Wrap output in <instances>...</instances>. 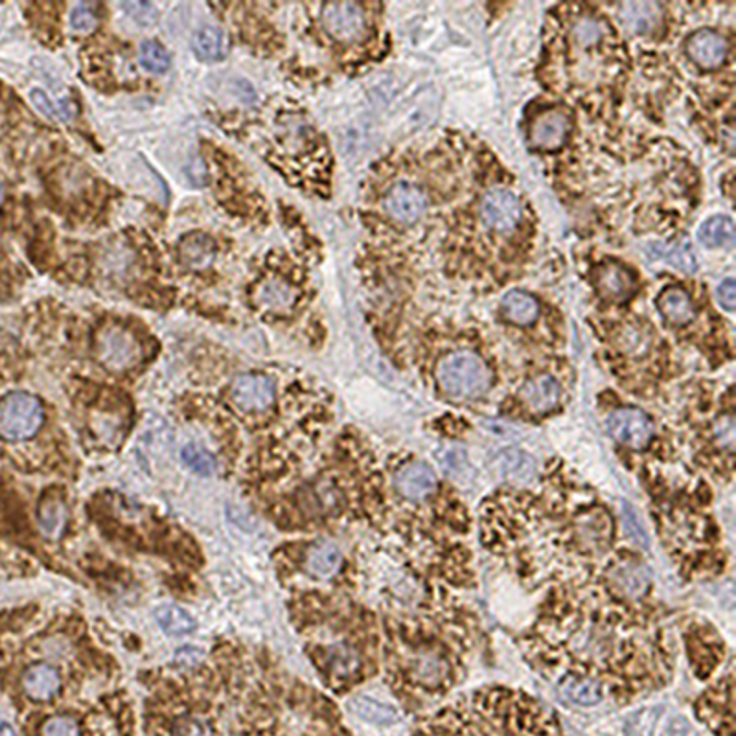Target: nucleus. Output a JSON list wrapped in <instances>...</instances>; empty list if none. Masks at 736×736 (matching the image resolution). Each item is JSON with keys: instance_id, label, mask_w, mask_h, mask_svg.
<instances>
[{"instance_id": "nucleus-1", "label": "nucleus", "mask_w": 736, "mask_h": 736, "mask_svg": "<svg viewBox=\"0 0 736 736\" xmlns=\"http://www.w3.org/2000/svg\"><path fill=\"white\" fill-rule=\"evenodd\" d=\"M519 646L552 683L587 681L617 705L651 697L674 678L676 641L662 608L598 586L554 587Z\"/></svg>"}, {"instance_id": "nucleus-2", "label": "nucleus", "mask_w": 736, "mask_h": 736, "mask_svg": "<svg viewBox=\"0 0 736 736\" xmlns=\"http://www.w3.org/2000/svg\"><path fill=\"white\" fill-rule=\"evenodd\" d=\"M484 549L529 591L595 586L624 549L602 495L564 459H552L534 488L505 486L479 506Z\"/></svg>"}, {"instance_id": "nucleus-3", "label": "nucleus", "mask_w": 736, "mask_h": 736, "mask_svg": "<svg viewBox=\"0 0 736 736\" xmlns=\"http://www.w3.org/2000/svg\"><path fill=\"white\" fill-rule=\"evenodd\" d=\"M479 621L462 597L421 613L392 617L389 685L407 711L440 702L467 678Z\"/></svg>"}, {"instance_id": "nucleus-4", "label": "nucleus", "mask_w": 736, "mask_h": 736, "mask_svg": "<svg viewBox=\"0 0 736 736\" xmlns=\"http://www.w3.org/2000/svg\"><path fill=\"white\" fill-rule=\"evenodd\" d=\"M652 516L659 540L685 580H711L729 565L724 538L713 514L711 483L697 473H670L663 464H644Z\"/></svg>"}, {"instance_id": "nucleus-5", "label": "nucleus", "mask_w": 736, "mask_h": 736, "mask_svg": "<svg viewBox=\"0 0 736 736\" xmlns=\"http://www.w3.org/2000/svg\"><path fill=\"white\" fill-rule=\"evenodd\" d=\"M411 736H565L534 697L510 687H481L424 714Z\"/></svg>"}, {"instance_id": "nucleus-6", "label": "nucleus", "mask_w": 736, "mask_h": 736, "mask_svg": "<svg viewBox=\"0 0 736 736\" xmlns=\"http://www.w3.org/2000/svg\"><path fill=\"white\" fill-rule=\"evenodd\" d=\"M708 403L697 402L676 424L674 451L690 473L711 484H731L735 479V405L733 389L711 392Z\"/></svg>"}, {"instance_id": "nucleus-7", "label": "nucleus", "mask_w": 736, "mask_h": 736, "mask_svg": "<svg viewBox=\"0 0 736 736\" xmlns=\"http://www.w3.org/2000/svg\"><path fill=\"white\" fill-rule=\"evenodd\" d=\"M433 386L453 402H479L495 386L488 361L472 348H453L438 357L432 370Z\"/></svg>"}, {"instance_id": "nucleus-8", "label": "nucleus", "mask_w": 736, "mask_h": 736, "mask_svg": "<svg viewBox=\"0 0 736 736\" xmlns=\"http://www.w3.org/2000/svg\"><path fill=\"white\" fill-rule=\"evenodd\" d=\"M611 354L616 356L617 378L624 383L628 391H643L641 368L646 363L656 361L657 337L651 324L646 322H622L619 329L611 332Z\"/></svg>"}, {"instance_id": "nucleus-9", "label": "nucleus", "mask_w": 736, "mask_h": 736, "mask_svg": "<svg viewBox=\"0 0 736 736\" xmlns=\"http://www.w3.org/2000/svg\"><path fill=\"white\" fill-rule=\"evenodd\" d=\"M529 218V205L519 192L506 184H494L478 199L475 219L483 234L494 238H510Z\"/></svg>"}, {"instance_id": "nucleus-10", "label": "nucleus", "mask_w": 736, "mask_h": 736, "mask_svg": "<svg viewBox=\"0 0 736 736\" xmlns=\"http://www.w3.org/2000/svg\"><path fill=\"white\" fill-rule=\"evenodd\" d=\"M564 398L565 387L556 372L551 370L534 372L524 383H519L510 400H506L508 407H505V413L524 421L541 418L547 414L556 413Z\"/></svg>"}, {"instance_id": "nucleus-11", "label": "nucleus", "mask_w": 736, "mask_h": 736, "mask_svg": "<svg viewBox=\"0 0 736 736\" xmlns=\"http://www.w3.org/2000/svg\"><path fill=\"white\" fill-rule=\"evenodd\" d=\"M685 651L690 668L698 681H709L724 663L725 643L711 622L700 617H689L681 624Z\"/></svg>"}, {"instance_id": "nucleus-12", "label": "nucleus", "mask_w": 736, "mask_h": 736, "mask_svg": "<svg viewBox=\"0 0 736 736\" xmlns=\"http://www.w3.org/2000/svg\"><path fill=\"white\" fill-rule=\"evenodd\" d=\"M698 720L714 736H735V674L733 668L714 679L694 703Z\"/></svg>"}, {"instance_id": "nucleus-13", "label": "nucleus", "mask_w": 736, "mask_h": 736, "mask_svg": "<svg viewBox=\"0 0 736 736\" xmlns=\"http://www.w3.org/2000/svg\"><path fill=\"white\" fill-rule=\"evenodd\" d=\"M43 422L45 409L34 394L13 391L0 398V438L4 442H26L39 433Z\"/></svg>"}, {"instance_id": "nucleus-14", "label": "nucleus", "mask_w": 736, "mask_h": 736, "mask_svg": "<svg viewBox=\"0 0 736 736\" xmlns=\"http://www.w3.org/2000/svg\"><path fill=\"white\" fill-rule=\"evenodd\" d=\"M391 479L392 490L398 501L409 503V505L426 503L435 497L442 486V483L438 481L437 472L427 462L411 457V455L394 462Z\"/></svg>"}, {"instance_id": "nucleus-15", "label": "nucleus", "mask_w": 736, "mask_h": 736, "mask_svg": "<svg viewBox=\"0 0 736 736\" xmlns=\"http://www.w3.org/2000/svg\"><path fill=\"white\" fill-rule=\"evenodd\" d=\"M606 429L613 442L633 453L644 455L654 446L657 427L643 409L617 407L606 416Z\"/></svg>"}, {"instance_id": "nucleus-16", "label": "nucleus", "mask_w": 736, "mask_h": 736, "mask_svg": "<svg viewBox=\"0 0 736 736\" xmlns=\"http://www.w3.org/2000/svg\"><path fill=\"white\" fill-rule=\"evenodd\" d=\"M381 210L387 219L398 227H413L426 218L429 196L418 183L398 181L389 186V191L381 199Z\"/></svg>"}, {"instance_id": "nucleus-17", "label": "nucleus", "mask_w": 736, "mask_h": 736, "mask_svg": "<svg viewBox=\"0 0 736 736\" xmlns=\"http://www.w3.org/2000/svg\"><path fill=\"white\" fill-rule=\"evenodd\" d=\"M96 352L100 363L115 372L135 367L142 357L138 341L120 326H107L100 332Z\"/></svg>"}, {"instance_id": "nucleus-18", "label": "nucleus", "mask_w": 736, "mask_h": 736, "mask_svg": "<svg viewBox=\"0 0 736 736\" xmlns=\"http://www.w3.org/2000/svg\"><path fill=\"white\" fill-rule=\"evenodd\" d=\"M300 506L310 518L330 519L343 514L346 506L345 492L332 478L317 479L300 490Z\"/></svg>"}, {"instance_id": "nucleus-19", "label": "nucleus", "mask_w": 736, "mask_h": 736, "mask_svg": "<svg viewBox=\"0 0 736 736\" xmlns=\"http://www.w3.org/2000/svg\"><path fill=\"white\" fill-rule=\"evenodd\" d=\"M571 118L560 107H545L538 111L529 124V142L541 151H554L565 145L570 138Z\"/></svg>"}, {"instance_id": "nucleus-20", "label": "nucleus", "mask_w": 736, "mask_h": 736, "mask_svg": "<svg viewBox=\"0 0 736 736\" xmlns=\"http://www.w3.org/2000/svg\"><path fill=\"white\" fill-rule=\"evenodd\" d=\"M322 24L334 39L354 43L367 34V15L354 2H334L322 7Z\"/></svg>"}, {"instance_id": "nucleus-21", "label": "nucleus", "mask_w": 736, "mask_h": 736, "mask_svg": "<svg viewBox=\"0 0 736 736\" xmlns=\"http://www.w3.org/2000/svg\"><path fill=\"white\" fill-rule=\"evenodd\" d=\"M591 276L597 294L610 302H626L632 299L637 289V280H635L633 271L619 262L597 265Z\"/></svg>"}, {"instance_id": "nucleus-22", "label": "nucleus", "mask_w": 736, "mask_h": 736, "mask_svg": "<svg viewBox=\"0 0 736 736\" xmlns=\"http://www.w3.org/2000/svg\"><path fill=\"white\" fill-rule=\"evenodd\" d=\"M687 56L703 70L722 69L729 56V45L724 35L714 30L702 28L687 39Z\"/></svg>"}, {"instance_id": "nucleus-23", "label": "nucleus", "mask_w": 736, "mask_h": 736, "mask_svg": "<svg viewBox=\"0 0 736 736\" xmlns=\"http://www.w3.org/2000/svg\"><path fill=\"white\" fill-rule=\"evenodd\" d=\"M230 392L243 411H264L275 400V381L269 376L243 375L234 380Z\"/></svg>"}, {"instance_id": "nucleus-24", "label": "nucleus", "mask_w": 736, "mask_h": 736, "mask_svg": "<svg viewBox=\"0 0 736 736\" xmlns=\"http://www.w3.org/2000/svg\"><path fill=\"white\" fill-rule=\"evenodd\" d=\"M21 685H23L24 694L32 702H50L58 697L61 690V676L50 665L37 663L24 670Z\"/></svg>"}, {"instance_id": "nucleus-25", "label": "nucleus", "mask_w": 736, "mask_h": 736, "mask_svg": "<svg viewBox=\"0 0 736 736\" xmlns=\"http://www.w3.org/2000/svg\"><path fill=\"white\" fill-rule=\"evenodd\" d=\"M657 308L663 319L674 326H687L697 319V306L690 295L678 286H668L657 297Z\"/></svg>"}, {"instance_id": "nucleus-26", "label": "nucleus", "mask_w": 736, "mask_h": 736, "mask_svg": "<svg viewBox=\"0 0 736 736\" xmlns=\"http://www.w3.org/2000/svg\"><path fill=\"white\" fill-rule=\"evenodd\" d=\"M624 28L635 35H646L659 26L663 7L657 2H626L617 7Z\"/></svg>"}, {"instance_id": "nucleus-27", "label": "nucleus", "mask_w": 736, "mask_h": 736, "mask_svg": "<svg viewBox=\"0 0 736 736\" xmlns=\"http://www.w3.org/2000/svg\"><path fill=\"white\" fill-rule=\"evenodd\" d=\"M67 518H69V513H67L64 497L54 490L46 492L37 508V524H39L43 536L48 540H59L67 527Z\"/></svg>"}, {"instance_id": "nucleus-28", "label": "nucleus", "mask_w": 736, "mask_h": 736, "mask_svg": "<svg viewBox=\"0 0 736 736\" xmlns=\"http://www.w3.org/2000/svg\"><path fill=\"white\" fill-rule=\"evenodd\" d=\"M306 571L313 578L329 580L340 573L343 565V552L334 541H319L306 554Z\"/></svg>"}, {"instance_id": "nucleus-29", "label": "nucleus", "mask_w": 736, "mask_h": 736, "mask_svg": "<svg viewBox=\"0 0 736 736\" xmlns=\"http://www.w3.org/2000/svg\"><path fill=\"white\" fill-rule=\"evenodd\" d=\"M501 311L506 321L516 326H530L540 319L541 308L534 295L510 291L501 300Z\"/></svg>"}, {"instance_id": "nucleus-30", "label": "nucleus", "mask_w": 736, "mask_h": 736, "mask_svg": "<svg viewBox=\"0 0 736 736\" xmlns=\"http://www.w3.org/2000/svg\"><path fill=\"white\" fill-rule=\"evenodd\" d=\"M179 258L191 269H205L216 258V243L208 237L194 234L181 243Z\"/></svg>"}, {"instance_id": "nucleus-31", "label": "nucleus", "mask_w": 736, "mask_h": 736, "mask_svg": "<svg viewBox=\"0 0 736 736\" xmlns=\"http://www.w3.org/2000/svg\"><path fill=\"white\" fill-rule=\"evenodd\" d=\"M698 240L709 249L733 248L735 227L729 218L714 216L698 230Z\"/></svg>"}, {"instance_id": "nucleus-32", "label": "nucleus", "mask_w": 736, "mask_h": 736, "mask_svg": "<svg viewBox=\"0 0 736 736\" xmlns=\"http://www.w3.org/2000/svg\"><path fill=\"white\" fill-rule=\"evenodd\" d=\"M194 50L202 59L219 61L229 54V39H227L223 30L216 28V26H205L196 34Z\"/></svg>"}, {"instance_id": "nucleus-33", "label": "nucleus", "mask_w": 736, "mask_h": 736, "mask_svg": "<svg viewBox=\"0 0 736 736\" xmlns=\"http://www.w3.org/2000/svg\"><path fill=\"white\" fill-rule=\"evenodd\" d=\"M350 708L357 716H361L363 720H367L370 724L392 725L400 722V713H398L396 708L378 702V700H372V698H356V700H352Z\"/></svg>"}, {"instance_id": "nucleus-34", "label": "nucleus", "mask_w": 736, "mask_h": 736, "mask_svg": "<svg viewBox=\"0 0 736 736\" xmlns=\"http://www.w3.org/2000/svg\"><path fill=\"white\" fill-rule=\"evenodd\" d=\"M156 619L159 626L168 633V635H188L197 628V622L191 613H186L183 608L177 606L164 605L157 608Z\"/></svg>"}, {"instance_id": "nucleus-35", "label": "nucleus", "mask_w": 736, "mask_h": 736, "mask_svg": "<svg viewBox=\"0 0 736 736\" xmlns=\"http://www.w3.org/2000/svg\"><path fill=\"white\" fill-rule=\"evenodd\" d=\"M501 472L506 479H513L516 483H527L538 473L534 459L521 451H508L501 460Z\"/></svg>"}, {"instance_id": "nucleus-36", "label": "nucleus", "mask_w": 736, "mask_h": 736, "mask_svg": "<svg viewBox=\"0 0 736 736\" xmlns=\"http://www.w3.org/2000/svg\"><path fill=\"white\" fill-rule=\"evenodd\" d=\"M260 304L267 306L269 310H289L295 302L294 288L283 280H269L260 288Z\"/></svg>"}, {"instance_id": "nucleus-37", "label": "nucleus", "mask_w": 736, "mask_h": 736, "mask_svg": "<svg viewBox=\"0 0 736 736\" xmlns=\"http://www.w3.org/2000/svg\"><path fill=\"white\" fill-rule=\"evenodd\" d=\"M30 99L34 102L35 110L43 113V115L48 116L50 120L70 122L74 118V105L70 104L69 100H64V102H53V100L48 99L45 92L39 91V89H34V91L30 92Z\"/></svg>"}, {"instance_id": "nucleus-38", "label": "nucleus", "mask_w": 736, "mask_h": 736, "mask_svg": "<svg viewBox=\"0 0 736 736\" xmlns=\"http://www.w3.org/2000/svg\"><path fill=\"white\" fill-rule=\"evenodd\" d=\"M39 736H83V725L72 714H54L43 720Z\"/></svg>"}, {"instance_id": "nucleus-39", "label": "nucleus", "mask_w": 736, "mask_h": 736, "mask_svg": "<svg viewBox=\"0 0 736 736\" xmlns=\"http://www.w3.org/2000/svg\"><path fill=\"white\" fill-rule=\"evenodd\" d=\"M138 61L150 72H164L170 69V54L156 41H146L138 50Z\"/></svg>"}, {"instance_id": "nucleus-40", "label": "nucleus", "mask_w": 736, "mask_h": 736, "mask_svg": "<svg viewBox=\"0 0 736 736\" xmlns=\"http://www.w3.org/2000/svg\"><path fill=\"white\" fill-rule=\"evenodd\" d=\"M172 736H214V725L205 716L184 714L173 720Z\"/></svg>"}, {"instance_id": "nucleus-41", "label": "nucleus", "mask_w": 736, "mask_h": 736, "mask_svg": "<svg viewBox=\"0 0 736 736\" xmlns=\"http://www.w3.org/2000/svg\"><path fill=\"white\" fill-rule=\"evenodd\" d=\"M184 464L191 468L192 472L199 473V475H212L216 472V459L212 455L208 453L207 449L199 448L196 444H188L186 448L183 449Z\"/></svg>"}, {"instance_id": "nucleus-42", "label": "nucleus", "mask_w": 736, "mask_h": 736, "mask_svg": "<svg viewBox=\"0 0 736 736\" xmlns=\"http://www.w3.org/2000/svg\"><path fill=\"white\" fill-rule=\"evenodd\" d=\"M70 26L80 34L91 32L96 26V15L92 12L91 7H87V4L74 7V10L70 13Z\"/></svg>"}, {"instance_id": "nucleus-43", "label": "nucleus", "mask_w": 736, "mask_h": 736, "mask_svg": "<svg viewBox=\"0 0 736 736\" xmlns=\"http://www.w3.org/2000/svg\"><path fill=\"white\" fill-rule=\"evenodd\" d=\"M173 662L179 667H196L203 662V651H199L196 646H183V648H179Z\"/></svg>"}, {"instance_id": "nucleus-44", "label": "nucleus", "mask_w": 736, "mask_h": 736, "mask_svg": "<svg viewBox=\"0 0 736 736\" xmlns=\"http://www.w3.org/2000/svg\"><path fill=\"white\" fill-rule=\"evenodd\" d=\"M718 299L725 310H735L736 289L733 278H727V280L722 283V286L718 288Z\"/></svg>"}, {"instance_id": "nucleus-45", "label": "nucleus", "mask_w": 736, "mask_h": 736, "mask_svg": "<svg viewBox=\"0 0 736 736\" xmlns=\"http://www.w3.org/2000/svg\"><path fill=\"white\" fill-rule=\"evenodd\" d=\"M0 736H21L2 714H0Z\"/></svg>"}, {"instance_id": "nucleus-46", "label": "nucleus", "mask_w": 736, "mask_h": 736, "mask_svg": "<svg viewBox=\"0 0 736 736\" xmlns=\"http://www.w3.org/2000/svg\"><path fill=\"white\" fill-rule=\"evenodd\" d=\"M4 199H7V188H4V184L0 183V207L4 205Z\"/></svg>"}]
</instances>
